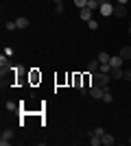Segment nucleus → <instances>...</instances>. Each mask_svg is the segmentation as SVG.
<instances>
[{
    "instance_id": "f257e3e1",
    "label": "nucleus",
    "mask_w": 131,
    "mask_h": 146,
    "mask_svg": "<svg viewBox=\"0 0 131 146\" xmlns=\"http://www.w3.org/2000/svg\"><path fill=\"white\" fill-rule=\"evenodd\" d=\"M90 79H92V85H98V87H103V90L105 92H109V79H112V76H109V74H105V72H92L90 74Z\"/></svg>"
},
{
    "instance_id": "f03ea898",
    "label": "nucleus",
    "mask_w": 131,
    "mask_h": 146,
    "mask_svg": "<svg viewBox=\"0 0 131 146\" xmlns=\"http://www.w3.org/2000/svg\"><path fill=\"white\" fill-rule=\"evenodd\" d=\"M11 137H13V129H5L2 135H0V146H9L11 144Z\"/></svg>"
},
{
    "instance_id": "7ed1b4c3",
    "label": "nucleus",
    "mask_w": 131,
    "mask_h": 146,
    "mask_svg": "<svg viewBox=\"0 0 131 146\" xmlns=\"http://www.w3.org/2000/svg\"><path fill=\"white\" fill-rule=\"evenodd\" d=\"M98 11L103 13L105 18H107V15H114V5H112V2H109V0H105V2L100 5V9H98Z\"/></svg>"
},
{
    "instance_id": "20e7f679",
    "label": "nucleus",
    "mask_w": 131,
    "mask_h": 146,
    "mask_svg": "<svg viewBox=\"0 0 131 146\" xmlns=\"http://www.w3.org/2000/svg\"><path fill=\"white\" fill-rule=\"evenodd\" d=\"M90 96H92V98H103V96H105V90L98 87V85H92V87H90Z\"/></svg>"
},
{
    "instance_id": "39448f33",
    "label": "nucleus",
    "mask_w": 131,
    "mask_h": 146,
    "mask_svg": "<svg viewBox=\"0 0 131 146\" xmlns=\"http://www.w3.org/2000/svg\"><path fill=\"white\" fill-rule=\"evenodd\" d=\"M109 76H112V79H125V70H122V68H112V72H109Z\"/></svg>"
},
{
    "instance_id": "423d86ee",
    "label": "nucleus",
    "mask_w": 131,
    "mask_h": 146,
    "mask_svg": "<svg viewBox=\"0 0 131 146\" xmlns=\"http://www.w3.org/2000/svg\"><path fill=\"white\" fill-rule=\"evenodd\" d=\"M122 61H125V59H122L120 55H112V59H109V66H112V68H122Z\"/></svg>"
},
{
    "instance_id": "0eeeda50",
    "label": "nucleus",
    "mask_w": 131,
    "mask_h": 146,
    "mask_svg": "<svg viewBox=\"0 0 131 146\" xmlns=\"http://www.w3.org/2000/svg\"><path fill=\"white\" fill-rule=\"evenodd\" d=\"M79 18H81L83 22H85V24H87V22L92 20V11H90V9H87V7H85V9H81V11H79Z\"/></svg>"
},
{
    "instance_id": "6e6552de",
    "label": "nucleus",
    "mask_w": 131,
    "mask_h": 146,
    "mask_svg": "<svg viewBox=\"0 0 131 146\" xmlns=\"http://www.w3.org/2000/svg\"><path fill=\"white\" fill-rule=\"evenodd\" d=\"M98 68H100V61L98 59H92L90 63H87V72L92 74V72H98Z\"/></svg>"
},
{
    "instance_id": "1a4fd4ad",
    "label": "nucleus",
    "mask_w": 131,
    "mask_h": 146,
    "mask_svg": "<svg viewBox=\"0 0 131 146\" xmlns=\"http://www.w3.org/2000/svg\"><path fill=\"white\" fill-rule=\"evenodd\" d=\"M114 15L125 18V15H127V7H125V5H116V7H114Z\"/></svg>"
},
{
    "instance_id": "9d476101",
    "label": "nucleus",
    "mask_w": 131,
    "mask_h": 146,
    "mask_svg": "<svg viewBox=\"0 0 131 146\" xmlns=\"http://www.w3.org/2000/svg\"><path fill=\"white\" fill-rule=\"evenodd\" d=\"M100 140H103V144H105V146H114V142H116V140H114V135L107 133V131L103 133V137H100Z\"/></svg>"
},
{
    "instance_id": "9b49d317",
    "label": "nucleus",
    "mask_w": 131,
    "mask_h": 146,
    "mask_svg": "<svg viewBox=\"0 0 131 146\" xmlns=\"http://www.w3.org/2000/svg\"><path fill=\"white\" fill-rule=\"evenodd\" d=\"M118 55L122 57V59H125V61H129V59H131V46H122Z\"/></svg>"
},
{
    "instance_id": "f8f14e48",
    "label": "nucleus",
    "mask_w": 131,
    "mask_h": 146,
    "mask_svg": "<svg viewBox=\"0 0 131 146\" xmlns=\"http://www.w3.org/2000/svg\"><path fill=\"white\" fill-rule=\"evenodd\" d=\"M90 144H92V146H100V144H103L100 135H96V133H90Z\"/></svg>"
},
{
    "instance_id": "ddd939ff",
    "label": "nucleus",
    "mask_w": 131,
    "mask_h": 146,
    "mask_svg": "<svg viewBox=\"0 0 131 146\" xmlns=\"http://www.w3.org/2000/svg\"><path fill=\"white\" fill-rule=\"evenodd\" d=\"M15 24H18V29H29L31 22H29V18H18V20H15Z\"/></svg>"
},
{
    "instance_id": "4468645a",
    "label": "nucleus",
    "mask_w": 131,
    "mask_h": 146,
    "mask_svg": "<svg viewBox=\"0 0 131 146\" xmlns=\"http://www.w3.org/2000/svg\"><path fill=\"white\" fill-rule=\"evenodd\" d=\"M96 59H98L100 63H109V59H112V55H109V52H98V57H96Z\"/></svg>"
},
{
    "instance_id": "2eb2a0df",
    "label": "nucleus",
    "mask_w": 131,
    "mask_h": 146,
    "mask_svg": "<svg viewBox=\"0 0 131 146\" xmlns=\"http://www.w3.org/2000/svg\"><path fill=\"white\" fill-rule=\"evenodd\" d=\"M5 107H7V111H20V107L15 103H13V100H7L5 103Z\"/></svg>"
},
{
    "instance_id": "dca6fc26",
    "label": "nucleus",
    "mask_w": 131,
    "mask_h": 146,
    "mask_svg": "<svg viewBox=\"0 0 131 146\" xmlns=\"http://www.w3.org/2000/svg\"><path fill=\"white\" fill-rule=\"evenodd\" d=\"M98 72H105V74H109V72H112V66H109V63H100Z\"/></svg>"
},
{
    "instance_id": "f3484780",
    "label": "nucleus",
    "mask_w": 131,
    "mask_h": 146,
    "mask_svg": "<svg viewBox=\"0 0 131 146\" xmlns=\"http://www.w3.org/2000/svg\"><path fill=\"white\" fill-rule=\"evenodd\" d=\"M5 29H7V31H15V29H18V24H15V20H9V22L5 24Z\"/></svg>"
},
{
    "instance_id": "a211bd4d",
    "label": "nucleus",
    "mask_w": 131,
    "mask_h": 146,
    "mask_svg": "<svg viewBox=\"0 0 131 146\" xmlns=\"http://www.w3.org/2000/svg\"><path fill=\"white\" fill-rule=\"evenodd\" d=\"M0 66L5 68V70H11V68H9V61H7V55H2V57H0Z\"/></svg>"
},
{
    "instance_id": "6ab92c4d",
    "label": "nucleus",
    "mask_w": 131,
    "mask_h": 146,
    "mask_svg": "<svg viewBox=\"0 0 131 146\" xmlns=\"http://www.w3.org/2000/svg\"><path fill=\"white\" fill-rule=\"evenodd\" d=\"M87 29H90V31H96V29H98V22H96V20H90V22H87Z\"/></svg>"
},
{
    "instance_id": "aec40b11",
    "label": "nucleus",
    "mask_w": 131,
    "mask_h": 146,
    "mask_svg": "<svg viewBox=\"0 0 131 146\" xmlns=\"http://www.w3.org/2000/svg\"><path fill=\"white\" fill-rule=\"evenodd\" d=\"M87 0H74V7H79V9H85Z\"/></svg>"
},
{
    "instance_id": "412c9836",
    "label": "nucleus",
    "mask_w": 131,
    "mask_h": 146,
    "mask_svg": "<svg viewBox=\"0 0 131 146\" xmlns=\"http://www.w3.org/2000/svg\"><path fill=\"white\" fill-rule=\"evenodd\" d=\"M103 100H105V103H112V100H114V96L109 94V92H105V96H103Z\"/></svg>"
},
{
    "instance_id": "4be33fe9",
    "label": "nucleus",
    "mask_w": 131,
    "mask_h": 146,
    "mask_svg": "<svg viewBox=\"0 0 131 146\" xmlns=\"http://www.w3.org/2000/svg\"><path fill=\"white\" fill-rule=\"evenodd\" d=\"M5 55H7V57H13L15 52H13V48H11V46H7V48H5Z\"/></svg>"
},
{
    "instance_id": "5701e85b",
    "label": "nucleus",
    "mask_w": 131,
    "mask_h": 146,
    "mask_svg": "<svg viewBox=\"0 0 131 146\" xmlns=\"http://www.w3.org/2000/svg\"><path fill=\"white\" fill-rule=\"evenodd\" d=\"M55 9H57V13H63V2H59V5H55Z\"/></svg>"
},
{
    "instance_id": "b1692460",
    "label": "nucleus",
    "mask_w": 131,
    "mask_h": 146,
    "mask_svg": "<svg viewBox=\"0 0 131 146\" xmlns=\"http://www.w3.org/2000/svg\"><path fill=\"white\" fill-rule=\"evenodd\" d=\"M94 133H96V135H100V137H103V133H105V129H100V127H98V129H94Z\"/></svg>"
},
{
    "instance_id": "393cba45",
    "label": "nucleus",
    "mask_w": 131,
    "mask_h": 146,
    "mask_svg": "<svg viewBox=\"0 0 131 146\" xmlns=\"http://www.w3.org/2000/svg\"><path fill=\"white\" fill-rule=\"evenodd\" d=\"M125 79H127V81H131V70H127V72H125Z\"/></svg>"
},
{
    "instance_id": "a878e982",
    "label": "nucleus",
    "mask_w": 131,
    "mask_h": 146,
    "mask_svg": "<svg viewBox=\"0 0 131 146\" xmlns=\"http://www.w3.org/2000/svg\"><path fill=\"white\" fill-rule=\"evenodd\" d=\"M118 5H127V0H118Z\"/></svg>"
},
{
    "instance_id": "bb28decb",
    "label": "nucleus",
    "mask_w": 131,
    "mask_h": 146,
    "mask_svg": "<svg viewBox=\"0 0 131 146\" xmlns=\"http://www.w3.org/2000/svg\"><path fill=\"white\" fill-rule=\"evenodd\" d=\"M53 2H55V5H59V2H63V0H53Z\"/></svg>"
},
{
    "instance_id": "cd10ccee",
    "label": "nucleus",
    "mask_w": 131,
    "mask_h": 146,
    "mask_svg": "<svg viewBox=\"0 0 131 146\" xmlns=\"http://www.w3.org/2000/svg\"><path fill=\"white\" fill-rule=\"evenodd\" d=\"M127 31H129V35H131V24H129V29H127Z\"/></svg>"
},
{
    "instance_id": "c85d7f7f",
    "label": "nucleus",
    "mask_w": 131,
    "mask_h": 146,
    "mask_svg": "<svg viewBox=\"0 0 131 146\" xmlns=\"http://www.w3.org/2000/svg\"><path fill=\"white\" fill-rule=\"evenodd\" d=\"M127 142H129V146H131V137H129V140H127Z\"/></svg>"
}]
</instances>
